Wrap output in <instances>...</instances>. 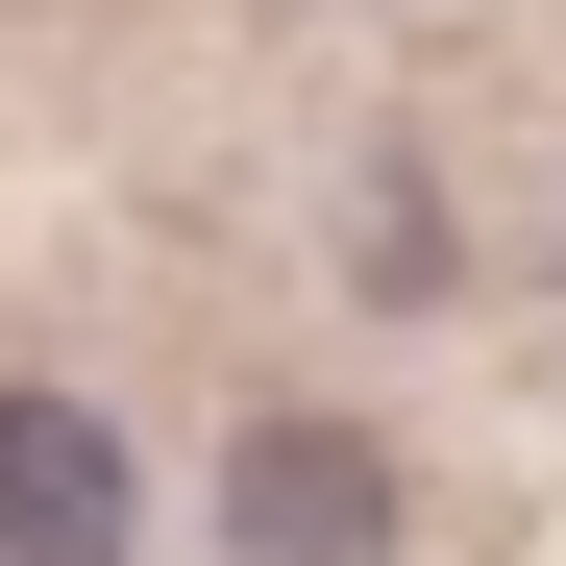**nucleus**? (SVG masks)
<instances>
[{
    "label": "nucleus",
    "instance_id": "2",
    "mask_svg": "<svg viewBox=\"0 0 566 566\" xmlns=\"http://www.w3.org/2000/svg\"><path fill=\"white\" fill-rule=\"evenodd\" d=\"M148 542V468L99 395H0V566H124Z\"/></svg>",
    "mask_w": 566,
    "mask_h": 566
},
{
    "label": "nucleus",
    "instance_id": "1",
    "mask_svg": "<svg viewBox=\"0 0 566 566\" xmlns=\"http://www.w3.org/2000/svg\"><path fill=\"white\" fill-rule=\"evenodd\" d=\"M222 566H395V443L321 395H247L222 443Z\"/></svg>",
    "mask_w": 566,
    "mask_h": 566
}]
</instances>
